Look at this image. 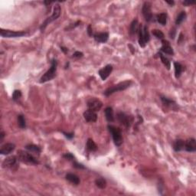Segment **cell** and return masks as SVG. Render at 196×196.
<instances>
[{"mask_svg": "<svg viewBox=\"0 0 196 196\" xmlns=\"http://www.w3.org/2000/svg\"><path fill=\"white\" fill-rule=\"evenodd\" d=\"M132 83H133V82H132L131 81H125L120 82V83L117 84L113 85V86L107 88L106 90H104L103 94L106 96H109L111 94H113V93H116V92L125 90L126 89H127V88L131 86Z\"/></svg>", "mask_w": 196, "mask_h": 196, "instance_id": "cell-1", "label": "cell"}, {"mask_svg": "<svg viewBox=\"0 0 196 196\" xmlns=\"http://www.w3.org/2000/svg\"><path fill=\"white\" fill-rule=\"evenodd\" d=\"M57 68H58V62H57L56 59L53 58L52 60V62H51L50 68L44 74L43 76L41 77L39 82L41 84H43L54 79L55 77V76H56Z\"/></svg>", "mask_w": 196, "mask_h": 196, "instance_id": "cell-2", "label": "cell"}, {"mask_svg": "<svg viewBox=\"0 0 196 196\" xmlns=\"http://www.w3.org/2000/svg\"><path fill=\"white\" fill-rule=\"evenodd\" d=\"M139 45L141 48H145L146 45L150 42V36L148 31V27L146 25H140L139 28Z\"/></svg>", "mask_w": 196, "mask_h": 196, "instance_id": "cell-3", "label": "cell"}, {"mask_svg": "<svg viewBox=\"0 0 196 196\" xmlns=\"http://www.w3.org/2000/svg\"><path fill=\"white\" fill-rule=\"evenodd\" d=\"M17 158L19 161L22 162V163H28V164L37 165L39 163L36 158L34 157L33 155L27 151H24V150H18V153H17Z\"/></svg>", "mask_w": 196, "mask_h": 196, "instance_id": "cell-4", "label": "cell"}, {"mask_svg": "<svg viewBox=\"0 0 196 196\" xmlns=\"http://www.w3.org/2000/svg\"><path fill=\"white\" fill-rule=\"evenodd\" d=\"M61 12H62V11H61V6L58 5V4H56V5H55V7H54V10L52 15H51L50 17L47 18L44 21L43 23L42 24V25L40 26L41 32H43L45 28H46V27L48 26V25H49L51 22H54V21H55L56 19H58V18L60 17Z\"/></svg>", "mask_w": 196, "mask_h": 196, "instance_id": "cell-5", "label": "cell"}, {"mask_svg": "<svg viewBox=\"0 0 196 196\" xmlns=\"http://www.w3.org/2000/svg\"><path fill=\"white\" fill-rule=\"evenodd\" d=\"M107 128L111 133L114 144L116 146H121L123 143V136H122V132L120 129L113 125H108Z\"/></svg>", "mask_w": 196, "mask_h": 196, "instance_id": "cell-6", "label": "cell"}, {"mask_svg": "<svg viewBox=\"0 0 196 196\" xmlns=\"http://www.w3.org/2000/svg\"><path fill=\"white\" fill-rule=\"evenodd\" d=\"M18 158L15 156H8L2 162V167L3 169H8L11 170H16L18 167Z\"/></svg>", "mask_w": 196, "mask_h": 196, "instance_id": "cell-7", "label": "cell"}, {"mask_svg": "<svg viewBox=\"0 0 196 196\" xmlns=\"http://www.w3.org/2000/svg\"><path fill=\"white\" fill-rule=\"evenodd\" d=\"M116 119H117V120H118L120 124L126 126V128H130L132 123H133V116H129V115L126 114V113H123V112H119L116 114Z\"/></svg>", "mask_w": 196, "mask_h": 196, "instance_id": "cell-8", "label": "cell"}, {"mask_svg": "<svg viewBox=\"0 0 196 196\" xmlns=\"http://www.w3.org/2000/svg\"><path fill=\"white\" fill-rule=\"evenodd\" d=\"M26 32H15L12 30H5L1 28L0 29V35L2 38H20L26 35Z\"/></svg>", "mask_w": 196, "mask_h": 196, "instance_id": "cell-9", "label": "cell"}, {"mask_svg": "<svg viewBox=\"0 0 196 196\" xmlns=\"http://www.w3.org/2000/svg\"><path fill=\"white\" fill-rule=\"evenodd\" d=\"M87 106L88 110H93L94 112H97L100 110V109L103 106V103L100 100H98L96 98H90L87 100Z\"/></svg>", "mask_w": 196, "mask_h": 196, "instance_id": "cell-10", "label": "cell"}, {"mask_svg": "<svg viewBox=\"0 0 196 196\" xmlns=\"http://www.w3.org/2000/svg\"><path fill=\"white\" fill-rule=\"evenodd\" d=\"M151 3L149 2H144L143 5V8H142V13H143V16H144L145 20L146 22H151L153 20V13H152V9H151Z\"/></svg>", "mask_w": 196, "mask_h": 196, "instance_id": "cell-11", "label": "cell"}, {"mask_svg": "<svg viewBox=\"0 0 196 196\" xmlns=\"http://www.w3.org/2000/svg\"><path fill=\"white\" fill-rule=\"evenodd\" d=\"M112 71H113V66L110 65H107L105 67H103L102 69H100V70L98 71V74H99V75H100V78H101L102 80L105 81L106 78L110 76Z\"/></svg>", "mask_w": 196, "mask_h": 196, "instance_id": "cell-12", "label": "cell"}, {"mask_svg": "<svg viewBox=\"0 0 196 196\" xmlns=\"http://www.w3.org/2000/svg\"><path fill=\"white\" fill-rule=\"evenodd\" d=\"M185 150L189 153L196 151V141L194 138H190L185 141Z\"/></svg>", "mask_w": 196, "mask_h": 196, "instance_id": "cell-13", "label": "cell"}, {"mask_svg": "<svg viewBox=\"0 0 196 196\" xmlns=\"http://www.w3.org/2000/svg\"><path fill=\"white\" fill-rule=\"evenodd\" d=\"M15 145L12 143H8L2 146L1 150H0V153L2 155H8L12 153L15 150Z\"/></svg>", "mask_w": 196, "mask_h": 196, "instance_id": "cell-14", "label": "cell"}, {"mask_svg": "<svg viewBox=\"0 0 196 196\" xmlns=\"http://www.w3.org/2000/svg\"><path fill=\"white\" fill-rule=\"evenodd\" d=\"M84 117L87 122L93 123L97 120V114H96V112L93 111V110H87L84 113Z\"/></svg>", "mask_w": 196, "mask_h": 196, "instance_id": "cell-15", "label": "cell"}, {"mask_svg": "<svg viewBox=\"0 0 196 196\" xmlns=\"http://www.w3.org/2000/svg\"><path fill=\"white\" fill-rule=\"evenodd\" d=\"M93 38L98 43H106L108 41L109 34L107 32H100V33H95L93 35Z\"/></svg>", "mask_w": 196, "mask_h": 196, "instance_id": "cell-16", "label": "cell"}, {"mask_svg": "<svg viewBox=\"0 0 196 196\" xmlns=\"http://www.w3.org/2000/svg\"><path fill=\"white\" fill-rule=\"evenodd\" d=\"M161 52L169 55H174V51H173L172 48V46L170 45V43L168 41L166 40H162Z\"/></svg>", "mask_w": 196, "mask_h": 196, "instance_id": "cell-17", "label": "cell"}, {"mask_svg": "<svg viewBox=\"0 0 196 196\" xmlns=\"http://www.w3.org/2000/svg\"><path fill=\"white\" fill-rule=\"evenodd\" d=\"M25 149L28 150V152H30L31 153L34 155H36V156H39L42 152V149H41L40 146H36V145L34 144H29L25 146Z\"/></svg>", "mask_w": 196, "mask_h": 196, "instance_id": "cell-18", "label": "cell"}, {"mask_svg": "<svg viewBox=\"0 0 196 196\" xmlns=\"http://www.w3.org/2000/svg\"><path fill=\"white\" fill-rule=\"evenodd\" d=\"M65 179L68 180V182H70L71 183H72L73 185H77L80 184V179L77 175L73 174V173H68L65 176Z\"/></svg>", "mask_w": 196, "mask_h": 196, "instance_id": "cell-19", "label": "cell"}, {"mask_svg": "<svg viewBox=\"0 0 196 196\" xmlns=\"http://www.w3.org/2000/svg\"><path fill=\"white\" fill-rule=\"evenodd\" d=\"M139 28H140V24H139L138 20H137V19H134V20L132 22L130 27V35H133L138 33Z\"/></svg>", "mask_w": 196, "mask_h": 196, "instance_id": "cell-20", "label": "cell"}, {"mask_svg": "<svg viewBox=\"0 0 196 196\" xmlns=\"http://www.w3.org/2000/svg\"><path fill=\"white\" fill-rule=\"evenodd\" d=\"M105 116H106V120L108 122H113L114 121V113H113V110L112 107L108 106L106 107L104 110Z\"/></svg>", "mask_w": 196, "mask_h": 196, "instance_id": "cell-21", "label": "cell"}, {"mask_svg": "<svg viewBox=\"0 0 196 196\" xmlns=\"http://www.w3.org/2000/svg\"><path fill=\"white\" fill-rule=\"evenodd\" d=\"M185 148V141L181 139L176 140L173 143V149L175 152L182 151Z\"/></svg>", "mask_w": 196, "mask_h": 196, "instance_id": "cell-22", "label": "cell"}, {"mask_svg": "<svg viewBox=\"0 0 196 196\" xmlns=\"http://www.w3.org/2000/svg\"><path fill=\"white\" fill-rule=\"evenodd\" d=\"M174 68H175V75L176 78H179L181 76L182 73L184 68L179 62H174Z\"/></svg>", "mask_w": 196, "mask_h": 196, "instance_id": "cell-23", "label": "cell"}, {"mask_svg": "<svg viewBox=\"0 0 196 196\" xmlns=\"http://www.w3.org/2000/svg\"><path fill=\"white\" fill-rule=\"evenodd\" d=\"M86 148L87 150V151L95 152L97 150V146H96V143H94V141L92 139H88L87 141Z\"/></svg>", "mask_w": 196, "mask_h": 196, "instance_id": "cell-24", "label": "cell"}, {"mask_svg": "<svg viewBox=\"0 0 196 196\" xmlns=\"http://www.w3.org/2000/svg\"><path fill=\"white\" fill-rule=\"evenodd\" d=\"M156 19H157V22H158L160 25H166V22H167V14L165 13V12L159 14V15H157Z\"/></svg>", "mask_w": 196, "mask_h": 196, "instance_id": "cell-25", "label": "cell"}, {"mask_svg": "<svg viewBox=\"0 0 196 196\" xmlns=\"http://www.w3.org/2000/svg\"><path fill=\"white\" fill-rule=\"evenodd\" d=\"M95 184H96L97 188H100V189H104L106 186V182L104 179L99 178L95 180Z\"/></svg>", "mask_w": 196, "mask_h": 196, "instance_id": "cell-26", "label": "cell"}, {"mask_svg": "<svg viewBox=\"0 0 196 196\" xmlns=\"http://www.w3.org/2000/svg\"><path fill=\"white\" fill-rule=\"evenodd\" d=\"M18 120V125L21 129H25L26 128V121H25V116L22 114H19L17 117Z\"/></svg>", "mask_w": 196, "mask_h": 196, "instance_id": "cell-27", "label": "cell"}, {"mask_svg": "<svg viewBox=\"0 0 196 196\" xmlns=\"http://www.w3.org/2000/svg\"><path fill=\"white\" fill-rule=\"evenodd\" d=\"M186 16H187V15H186V12H185L182 11V12H180V13L178 15V16H177V18H176V19H175V25H179L180 24L182 23V22H184L185 20Z\"/></svg>", "mask_w": 196, "mask_h": 196, "instance_id": "cell-28", "label": "cell"}, {"mask_svg": "<svg viewBox=\"0 0 196 196\" xmlns=\"http://www.w3.org/2000/svg\"><path fill=\"white\" fill-rule=\"evenodd\" d=\"M159 55H160V59H161V62H163V64L165 65V67H166L168 70H169L170 68H171V63H170L169 60L168 58H166V56H164L162 53L159 54Z\"/></svg>", "mask_w": 196, "mask_h": 196, "instance_id": "cell-29", "label": "cell"}, {"mask_svg": "<svg viewBox=\"0 0 196 196\" xmlns=\"http://www.w3.org/2000/svg\"><path fill=\"white\" fill-rule=\"evenodd\" d=\"M161 100L163 102V104L166 106H171L176 104L174 100H170V99H169V98L166 97L164 96H161Z\"/></svg>", "mask_w": 196, "mask_h": 196, "instance_id": "cell-30", "label": "cell"}, {"mask_svg": "<svg viewBox=\"0 0 196 196\" xmlns=\"http://www.w3.org/2000/svg\"><path fill=\"white\" fill-rule=\"evenodd\" d=\"M152 34H153L157 39L163 40V38H164V34H163V32H162L161 30H160V29H153V30L152 31Z\"/></svg>", "mask_w": 196, "mask_h": 196, "instance_id": "cell-31", "label": "cell"}, {"mask_svg": "<svg viewBox=\"0 0 196 196\" xmlns=\"http://www.w3.org/2000/svg\"><path fill=\"white\" fill-rule=\"evenodd\" d=\"M21 96H22V92H21V90H14L13 93H12V100H13L14 101L18 100Z\"/></svg>", "mask_w": 196, "mask_h": 196, "instance_id": "cell-32", "label": "cell"}, {"mask_svg": "<svg viewBox=\"0 0 196 196\" xmlns=\"http://www.w3.org/2000/svg\"><path fill=\"white\" fill-rule=\"evenodd\" d=\"M80 24H81L80 21H77V22H75V23L71 24V25H70L68 27H67V28H65V30H68V31H69V30H72L73 28H76V27H77L78 25H80Z\"/></svg>", "mask_w": 196, "mask_h": 196, "instance_id": "cell-33", "label": "cell"}, {"mask_svg": "<svg viewBox=\"0 0 196 196\" xmlns=\"http://www.w3.org/2000/svg\"><path fill=\"white\" fill-rule=\"evenodd\" d=\"M63 157L66 160H70V161H74V156L71 154V153H65V155H63Z\"/></svg>", "mask_w": 196, "mask_h": 196, "instance_id": "cell-34", "label": "cell"}, {"mask_svg": "<svg viewBox=\"0 0 196 196\" xmlns=\"http://www.w3.org/2000/svg\"><path fill=\"white\" fill-rule=\"evenodd\" d=\"M73 166L74 167V168L81 169H86L84 165L81 164V163H78L77 162H76V161H74L73 163Z\"/></svg>", "mask_w": 196, "mask_h": 196, "instance_id": "cell-35", "label": "cell"}, {"mask_svg": "<svg viewBox=\"0 0 196 196\" xmlns=\"http://www.w3.org/2000/svg\"><path fill=\"white\" fill-rule=\"evenodd\" d=\"M62 133H63V134L66 136L67 138L69 139V140H71V139L74 137V133H65V132L64 131H62Z\"/></svg>", "mask_w": 196, "mask_h": 196, "instance_id": "cell-36", "label": "cell"}, {"mask_svg": "<svg viewBox=\"0 0 196 196\" xmlns=\"http://www.w3.org/2000/svg\"><path fill=\"white\" fill-rule=\"evenodd\" d=\"M84 55V54L81 52H75L73 54V58H82Z\"/></svg>", "mask_w": 196, "mask_h": 196, "instance_id": "cell-37", "label": "cell"}, {"mask_svg": "<svg viewBox=\"0 0 196 196\" xmlns=\"http://www.w3.org/2000/svg\"><path fill=\"white\" fill-rule=\"evenodd\" d=\"M175 33H176V29L175 28H172L171 30H170V32H169V36L171 38H174L175 36Z\"/></svg>", "mask_w": 196, "mask_h": 196, "instance_id": "cell-38", "label": "cell"}, {"mask_svg": "<svg viewBox=\"0 0 196 196\" xmlns=\"http://www.w3.org/2000/svg\"><path fill=\"white\" fill-rule=\"evenodd\" d=\"M87 33H88V35H90V37H93V35H94V34H93V29H92V27H91V25H88V27H87Z\"/></svg>", "mask_w": 196, "mask_h": 196, "instance_id": "cell-39", "label": "cell"}, {"mask_svg": "<svg viewBox=\"0 0 196 196\" xmlns=\"http://www.w3.org/2000/svg\"><path fill=\"white\" fill-rule=\"evenodd\" d=\"M182 4L184 5H185V6H188V5L195 4V1H184V2H182Z\"/></svg>", "mask_w": 196, "mask_h": 196, "instance_id": "cell-40", "label": "cell"}, {"mask_svg": "<svg viewBox=\"0 0 196 196\" xmlns=\"http://www.w3.org/2000/svg\"><path fill=\"white\" fill-rule=\"evenodd\" d=\"M4 137H5V133L3 131H1V133H0V143L3 141Z\"/></svg>", "mask_w": 196, "mask_h": 196, "instance_id": "cell-41", "label": "cell"}, {"mask_svg": "<svg viewBox=\"0 0 196 196\" xmlns=\"http://www.w3.org/2000/svg\"><path fill=\"white\" fill-rule=\"evenodd\" d=\"M183 38H184V37H183V34L182 33H180L179 34V40H178V43H181L182 41L183 40Z\"/></svg>", "mask_w": 196, "mask_h": 196, "instance_id": "cell-42", "label": "cell"}, {"mask_svg": "<svg viewBox=\"0 0 196 196\" xmlns=\"http://www.w3.org/2000/svg\"><path fill=\"white\" fill-rule=\"evenodd\" d=\"M61 50H62V52H63L65 54H66L67 52H68V48H65V47H63V46L61 47Z\"/></svg>", "mask_w": 196, "mask_h": 196, "instance_id": "cell-43", "label": "cell"}, {"mask_svg": "<svg viewBox=\"0 0 196 196\" xmlns=\"http://www.w3.org/2000/svg\"><path fill=\"white\" fill-rule=\"evenodd\" d=\"M166 2L167 4H169V5H171V6H172L173 5H174L175 4V2L174 1H166Z\"/></svg>", "mask_w": 196, "mask_h": 196, "instance_id": "cell-44", "label": "cell"}, {"mask_svg": "<svg viewBox=\"0 0 196 196\" xmlns=\"http://www.w3.org/2000/svg\"><path fill=\"white\" fill-rule=\"evenodd\" d=\"M52 2H51V1H45V2H44V3H45L46 5H50V4H52Z\"/></svg>", "mask_w": 196, "mask_h": 196, "instance_id": "cell-45", "label": "cell"}]
</instances>
